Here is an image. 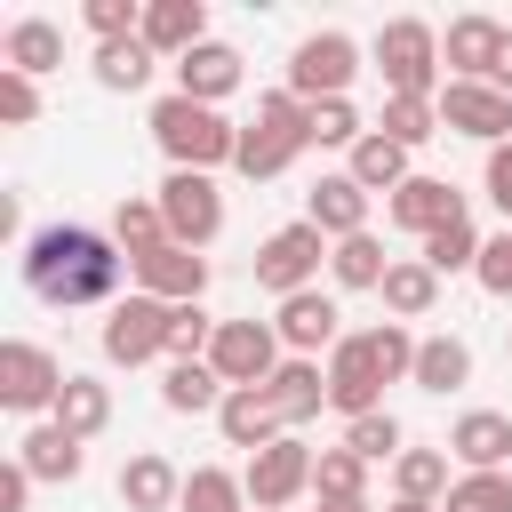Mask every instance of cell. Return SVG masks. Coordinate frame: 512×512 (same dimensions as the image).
Segmentation results:
<instances>
[{"instance_id": "1", "label": "cell", "mask_w": 512, "mask_h": 512, "mask_svg": "<svg viewBox=\"0 0 512 512\" xmlns=\"http://www.w3.org/2000/svg\"><path fill=\"white\" fill-rule=\"evenodd\" d=\"M120 272H128V248L96 224H48V232L24 240V288L56 312L64 304H104L120 288Z\"/></svg>"}, {"instance_id": "2", "label": "cell", "mask_w": 512, "mask_h": 512, "mask_svg": "<svg viewBox=\"0 0 512 512\" xmlns=\"http://www.w3.org/2000/svg\"><path fill=\"white\" fill-rule=\"evenodd\" d=\"M304 144H312V104H304V96H288V88H272V96H256V120L240 128L232 168H240L248 184H272Z\"/></svg>"}, {"instance_id": "3", "label": "cell", "mask_w": 512, "mask_h": 512, "mask_svg": "<svg viewBox=\"0 0 512 512\" xmlns=\"http://www.w3.org/2000/svg\"><path fill=\"white\" fill-rule=\"evenodd\" d=\"M152 144L168 152V168H216V160H232L240 152V128L216 112V104H192V96H160L152 104Z\"/></svg>"}, {"instance_id": "4", "label": "cell", "mask_w": 512, "mask_h": 512, "mask_svg": "<svg viewBox=\"0 0 512 512\" xmlns=\"http://www.w3.org/2000/svg\"><path fill=\"white\" fill-rule=\"evenodd\" d=\"M376 72H384V96H424V104H440V32L432 24H416V16H392L384 32H376Z\"/></svg>"}, {"instance_id": "5", "label": "cell", "mask_w": 512, "mask_h": 512, "mask_svg": "<svg viewBox=\"0 0 512 512\" xmlns=\"http://www.w3.org/2000/svg\"><path fill=\"white\" fill-rule=\"evenodd\" d=\"M152 200H160L176 248H208V240L224 232V192H216V176H200V168H168Z\"/></svg>"}, {"instance_id": "6", "label": "cell", "mask_w": 512, "mask_h": 512, "mask_svg": "<svg viewBox=\"0 0 512 512\" xmlns=\"http://www.w3.org/2000/svg\"><path fill=\"white\" fill-rule=\"evenodd\" d=\"M64 360L48 352V344H24V336H8L0 344V408H16V416H56V400H64Z\"/></svg>"}, {"instance_id": "7", "label": "cell", "mask_w": 512, "mask_h": 512, "mask_svg": "<svg viewBox=\"0 0 512 512\" xmlns=\"http://www.w3.org/2000/svg\"><path fill=\"white\" fill-rule=\"evenodd\" d=\"M208 368L224 376V392H248V384H272V368H280V328H272V320H216V344H208Z\"/></svg>"}, {"instance_id": "8", "label": "cell", "mask_w": 512, "mask_h": 512, "mask_svg": "<svg viewBox=\"0 0 512 512\" xmlns=\"http://www.w3.org/2000/svg\"><path fill=\"white\" fill-rule=\"evenodd\" d=\"M320 256H328V232L296 216V224L264 232V248H256V288H272V296H304L312 272H320Z\"/></svg>"}, {"instance_id": "9", "label": "cell", "mask_w": 512, "mask_h": 512, "mask_svg": "<svg viewBox=\"0 0 512 512\" xmlns=\"http://www.w3.org/2000/svg\"><path fill=\"white\" fill-rule=\"evenodd\" d=\"M168 320H176V304H160V296H128V304H112V320H104V360L112 368H144V360H160L168 352Z\"/></svg>"}, {"instance_id": "10", "label": "cell", "mask_w": 512, "mask_h": 512, "mask_svg": "<svg viewBox=\"0 0 512 512\" xmlns=\"http://www.w3.org/2000/svg\"><path fill=\"white\" fill-rule=\"evenodd\" d=\"M312 464H320V456H312L296 432H280V440L256 448L248 472H240V480H248V504H256V512H288V504L312 488Z\"/></svg>"}, {"instance_id": "11", "label": "cell", "mask_w": 512, "mask_h": 512, "mask_svg": "<svg viewBox=\"0 0 512 512\" xmlns=\"http://www.w3.org/2000/svg\"><path fill=\"white\" fill-rule=\"evenodd\" d=\"M352 72H360V48H352L344 32H312V40H296V56H288V96L328 104V96L352 88Z\"/></svg>"}, {"instance_id": "12", "label": "cell", "mask_w": 512, "mask_h": 512, "mask_svg": "<svg viewBox=\"0 0 512 512\" xmlns=\"http://www.w3.org/2000/svg\"><path fill=\"white\" fill-rule=\"evenodd\" d=\"M440 128L480 136V144L496 152V144H512V96L488 88V80H448V88H440Z\"/></svg>"}, {"instance_id": "13", "label": "cell", "mask_w": 512, "mask_h": 512, "mask_svg": "<svg viewBox=\"0 0 512 512\" xmlns=\"http://www.w3.org/2000/svg\"><path fill=\"white\" fill-rule=\"evenodd\" d=\"M344 312H336V296H320V288H304V296H280V312H272V328H280V344L296 352V360H320V352H336L344 344V328H336Z\"/></svg>"}, {"instance_id": "14", "label": "cell", "mask_w": 512, "mask_h": 512, "mask_svg": "<svg viewBox=\"0 0 512 512\" xmlns=\"http://www.w3.org/2000/svg\"><path fill=\"white\" fill-rule=\"evenodd\" d=\"M128 272H136V288L160 296V304H200V288H208V256H200V248H176V240H160V248L136 256Z\"/></svg>"}, {"instance_id": "15", "label": "cell", "mask_w": 512, "mask_h": 512, "mask_svg": "<svg viewBox=\"0 0 512 512\" xmlns=\"http://www.w3.org/2000/svg\"><path fill=\"white\" fill-rule=\"evenodd\" d=\"M328 408H344V424L384 408V376H376V360H368L360 336H344V344L328 352Z\"/></svg>"}, {"instance_id": "16", "label": "cell", "mask_w": 512, "mask_h": 512, "mask_svg": "<svg viewBox=\"0 0 512 512\" xmlns=\"http://www.w3.org/2000/svg\"><path fill=\"white\" fill-rule=\"evenodd\" d=\"M504 32H512V24H496V16H456V24L440 32V64H448V80H488L496 56H504Z\"/></svg>"}, {"instance_id": "17", "label": "cell", "mask_w": 512, "mask_h": 512, "mask_svg": "<svg viewBox=\"0 0 512 512\" xmlns=\"http://www.w3.org/2000/svg\"><path fill=\"white\" fill-rule=\"evenodd\" d=\"M464 472H504L512 464V416H496V408H464L456 416V432L440 440Z\"/></svg>"}, {"instance_id": "18", "label": "cell", "mask_w": 512, "mask_h": 512, "mask_svg": "<svg viewBox=\"0 0 512 512\" xmlns=\"http://www.w3.org/2000/svg\"><path fill=\"white\" fill-rule=\"evenodd\" d=\"M152 56H168V64H184L200 40H208V8L200 0H144V32H136Z\"/></svg>"}, {"instance_id": "19", "label": "cell", "mask_w": 512, "mask_h": 512, "mask_svg": "<svg viewBox=\"0 0 512 512\" xmlns=\"http://www.w3.org/2000/svg\"><path fill=\"white\" fill-rule=\"evenodd\" d=\"M456 216H464V192H456L448 176H408V184L392 192V224L416 232V240H432V232L456 224Z\"/></svg>"}, {"instance_id": "20", "label": "cell", "mask_w": 512, "mask_h": 512, "mask_svg": "<svg viewBox=\"0 0 512 512\" xmlns=\"http://www.w3.org/2000/svg\"><path fill=\"white\" fill-rule=\"evenodd\" d=\"M264 400H272V416H280V424L296 432V424H312V416L328 408V368H320V360H296V352H288V360L272 368Z\"/></svg>"}, {"instance_id": "21", "label": "cell", "mask_w": 512, "mask_h": 512, "mask_svg": "<svg viewBox=\"0 0 512 512\" xmlns=\"http://www.w3.org/2000/svg\"><path fill=\"white\" fill-rule=\"evenodd\" d=\"M304 224H320L328 240H352V232H368V192L336 168V176H320V184L304 192Z\"/></svg>"}, {"instance_id": "22", "label": "cell", "mask_w": 512, "mask_h": 512, "mask_svg": "<svg viewBox=\"0 0 512 512\" xmlns=\"http://www.w3.org/2000/svg\"><path fill=\"white\" fill-rule=\"evenodd\" d=\"M232 88H240V48H224V40H200L176 64V96H192V104H224Z\"/></svg>"}, {"instance_id": "23", "label": "cell", "mask_w": 512, "mask_h": 512, "mask_svg": "<svg viewBox=\"0 0 512 512\" xmlns=\"http://www.w3.org/2000/svg\"><path fill=\"white\" fill-rule=\"evenodd\" d=\"M16 464H24L32 480H80V464H88V440H72V432L48 416V424H32V432L16 440Z\"/></svg>"}, {"instance_id": "24", "label": "cell", "mask_w": 512, "mask_h": 512, "mask_svg": "<svg viewBox=\"0 0 512 512\" xmlns=\"http://www.w3.org/2000/svg\"><path fill=\"white\" fill-rule=\"evenodd\" d=\"M120 504H128V512H176V504H184V472L144 448V456L120 464Z\"/></svg>"}, {"instance_id": "25", "label": "cell", "mask_w": 512, "mask_h": 512, "mask_svg": "<svg viewBox=\"0 0 512 512\" xmlns=\"http://www.w3.org/2000/svg\"><path fill=\"white\" fill-rule=\"evenodd\" d=\"M216 432H224L232 448H248V456H256V448H272V440H280L288 424L272 416L264 384H248V392H224V408H216Z\"/></svg>"}, {"instance_id": "26", "label": "cell", "mask_w": 512, "mask_h": 512, "mask_svg": "<svg viewBox=\"0 0 512 512\" xmlns=\"http://www.w3.org/2000/svg\"><path fill=\"white\" fill-rule=\"evenodd\" d=\"M344 176L360 184V192H400L416 168H408V144H392L384 128H368L360 144H352V160H344Z\"/></svg>"}, {"instance_id": "27", "label": "cell", "mask_w": 512, "mask_h": 512, "mask_svg": "<svg viewBox=\"0 0 512 512\" xmlns=\"http://www.w3.org/2000/svg\"><path fill=\"white\" fill-rule=\"evenodd\" d=\"M160 408H168V416H216V408H224V376H216L208 360H168Z\"/></svg>"}, {"instance_id": "28", "label": "cell", "mask_w": 512, "mask_h": 512, "mask_svg": "<svg viewBox=\"0 0 512 512\" xmlns=\"http://www.w3.org/2000/svg\"><path fill=\"white\" fill-rule=\"evenodd\" d=\"M0 64H8V72H24V80H40V72H56V64H64V32H56L48 16H24V24H8Z\"/></svg>"}, {"instance_id": "29", "label": "cell", "mask_w": 512, "mask_h": 512, "mask_svg": "<svg viewBox=\"0 0 512 512\" xmlns=\"http://www.w3.org/2000/svg\"><path fill=\"white\" fill-rule=\"evenodd\" d=\"M408 384H416V392H440V400L464 392V384H472V344H464V336H424Z\"/></svg>"}, {"instance_id": "30", "label": "cell", "mask_w": 512, "mask_h": 512, "mask_svg": "<svg viewBox=\"0 0 512 512\" xmlns=\"http://www.w3.org/2000/svg\"><path fill=\"white\" fill-rule=\"evenodd\" d=\"M376 296H384V312H392V320H424V312L440 304V272H432L424 256H400V264L384 272V288H376Z\"/></svg>"}, {"instance_id": "31", "label": "cell", "mask_w": 512, "mask_h": 512, "mask_svg": "<svg viewBox=\"0 0 512 512\" xmlns=\"http://www.w3.org/2000/svg\"><path fill=\"white\" fill-rule=\"evenodd\" d=\"M400 256H384V240L376 232H352V240H336L328 248V272H336V288H384V272H392Z\"/></svg>"}, {"instance_id": "32", "label": "cell", "mask_w": 512, "mask_h": 512, "mask_svg": "<svg viewBox=\"0 0 512 512\" xmlns=\"http://www.w3.org/2000/svg\"><path fill=\"white\" fill-rule=\"evenodd\" d=\"M456 480H448V448H400V464H392V496H408V504H440Z\"/></svg>"}, {"instance_id": "33", "label": "cell", "mask_w": 512, "mask_h": 512, "mask_svg": "<svg viewBox=\"0 0 512 512\" xmlns=\"http://www.w3.org/2000/svg\"><path fill=\"white\" fill-rule=\"evenodd\" d=\"M56 424H64L72 440H96V432L112 424V384H96V376H72V384H64V400H56Z\"/></svg>"}, {"instance_id": "34", "label": "cell", "mask_w": 512, "mask_h": 512, "mask_svg": "<svg viewBox=\"0 0 512 512\" xmlns=\"http://www.w3.org/2000/svg\"><path fill=\"white\" fill-rule=\"evenodd\" d=\"M312 496H320V504H368V464H360L352 448H320Z\"/></svg>"}, {"instance_id": "35", "label": "cell", "mask_w": 512, "mask_h": 512, "mask_svg": "<svg viewBox=\"0 0 512 512\" xmlns=\"http://www.w3.org/2000/svg\"><path fill=\"white\" fill-rule=\"evenodd\" d=\"M176 512H248V480L224 472V464H200V472H184V504Z\"/></svg>"}, {"instance_id": "36", "label": "cell", "mask_w": 512, "mask_h": 512, "mask_svg": "<svg viewBox=\"0 0 512 512\" xmlns=\"http://www.w3.org/2000/svg\"><path fill=\"white\" fill-rule=\"evenodd\" d=\"M152 64H160V56H152L144 40H104V48H96V80H104L112 96H136V88L152 80Z\"/></svg>"}, {"instance_id": "37", "label": "cell", "mask_w": 512, "mask_h": 512, "mask_svg": "<svg viewBox=\"0 0 512 512\" xmlns=\"http://www.w3.org/2000/svg\"><path fill=\"white\" fill-rule=\"evenodd\" d=\"M480 248H488V240H480V224H472V216H456V224H440V232L424 240V264H432L440 280H448V272H480Z\"/></svg>"}, {"instance_id": "38", "label": "cell", "mask_w": 512, "mask_h": 512, "mask_svg": "<svg viewBox=\"0 0 512 512\" xmlns=\"http://www.w3.org/2000/svg\"><path fill=\"white\" fill-rule=\"evenodd\" d=\"M376 128L392 136V144H432L440 136V104H424V96H384V112H376Z\"/></svg>"}, {"instance_id": "39", "label": "cell", "mask_w": 512, "mask_h": 512, "mask_svg": "<svg viewBox=\"0 0 512 512\" xmlns=\"http://www.w3.org/2000/svg\"><path fill=\"white\" fill-rule=\"evenodd\" d=\"M112 240L128 248V264H136V256H152V248L168 240V216H160V200H120V208H112Z\"/></svg>"}, {"instance_id": "40", "label": "cell", "mask_w": 512, "mask_h": 512, "mask_svg": "<svg viewBox=\"0 0 512 512\" xmlns=\"http://www.w3.org/2000/svg\"><path fill=\"white\" fill-rule=\"evenodd\" d=\"M360 344H368V360H376V376H384V384L416 376V336H408L400 320H384V328H360Z\"/></svg>"}, {"instance_id": "41", "label": "cell", "mask_w": 512, "mask_h": 512, "mask_svg": "<svg viewBox=\"0 0 512 512\" xmlns=\"http://www.w3.org/2000/svg\"><path fill=\"white\" fill-rule=\"evenodd\" d=\"M344 448H352L360 464H400V416H384V408H376V416H352V424H344Z\"/></svg>"}, {"instance_id": "42", "label": "cell", "mask_w": 512, "mask_h": 512, "mask_svg": "<svg viewBox=\"0 0 512 512\" xmlns=\"http://www.w3.org/2000/svg\"><path fill=\"white\" fill-rule=\"evenodd\" d=\"M440 512H512V472H464L440 496Z\"/></svg>"}, {"instance_id": "43", "label": "cell", "mask_w": 512, "mask_h": 512, "mask_svg": "<svg viewBox=\"0 0 512 512\" xmlns=\"http://www.w3.org/2000/svg\"><path fill=\"white\" fill-rule=\"evenodd\" d=\"M80 24H88L96 48H104V40H136V32H144V8H136V0H88Z\"/></svg>"}, {"instance_id": "44", "label": "cell", "mask_w": 512, "mask_h": 512, "mask_svg": "<svg viewBox=\"0 0 512 512\" xmlns=\"http://www.w3.org/2000/svg\"><path fill=\"white\" fill-rule=\"evenodd\" d=\"M368 128H360V112L344 104V96H328V104H312V144H328V152H352Z\"/></svg>"}, {"instance_id": "45", "label": "cell", "mask_w": 512, "mask_h": 512, "mask_svg": "<svg viewBox=\"0 0 512 512\" xmlns=\"http://www.w3.org/2000/svg\"><path fill=\"white\" fill-rule=\"evenodd\" d=\"M208 344H216V320H208L200 304H176V320H168V360H208Z\"/></svg>"}, {"instance_id": "46", "label": "cell", "mask_w": 512, "mask_h": 512, "mask_svg": "<svg viewBox=\"0 0 512 512\" xmlns=\"http://www.w3.org/2000/svg\"><path fill=\"white\" fill-rule=\"evenodd\" d=\"M0 120H8V128L40 120V88H32L24 72H8V64H0Z\"/></svg>"}, {"instance_id": "47", "label": "cell", "mask_w": 512, "mask_h": 512, "mask_svg": "<svg viewBox=\"0 0 512 512\" xmlns=\"http://www.w3.org/2000/svg\"><path fill=\"white\" fill-rule=\"evenodd\" d=\"M488 296H512V232H496L488 248H480V272H472Z\"/></svg>"}, {"instance_id": "48", "label": "cell", "mask_w": 512, "mask_h": 512, "mask_svg": "<svg viewBox=\"0 0 512 512\" xmlns=\"http://www.w3.org/2000/svg\"><path fill=\"white\" fill-rule=\"evenodd\" d=\"M488 200H496V216L512 224V144H496V152H488Z\"/></svg>"}, {"instance_id": "49", "label": "cell", "mask_w": 512, "mask_h": 512, "mask_svg": "<svg viewBox=\"0 0 512 512\" xmlns=\"http://www.w3.org/2000/svg\"><path fill=\"white\" fill-rule=\"evenodd\" d=\"M24 496H32V472L24 464H0V512H24Z\"/></svg>"}, {"instance_id": "50", "label": "cell", "mask_w": 512, "mask_h": 512, "mask_svg": "<svg viewBox=\"0 0 512 512\" xmlns=\"http://www.w3.org/2000/svg\"><path fill=\"white\" fill-rule=\"evenodd\" d=\"M488 88H504V96H512V32H504V56H496V72H488Z\"/></svg>"}, {"instance_id": "51", "label": "cell", "mask_w": 512, "mask_h": 512, "mask_svg": "<svg viewBox=\"0 0 512 512\" xmlns=\"http://www.w3.org/2000/svg\"><path fill=\"white\" fill-rule=\"evenodd\" d=\"M384 512H440V504H408V496H392V504H384Z\"/></svg>"}, {"instance_id": "52", "label": "cell", "mask_w": 512, "mask_h": 512, "mask_svg": "<svg viewBox=\"0 0 512 512\" xmlns=\"http://www.w3.org/2000/svg\"><path fill=\"white\" fill-rule=\"evenodd\" d=\"M320 512H376V504H320Z\"/></svg>"}, {"instance_id": "53", "label": "cell", "mask_w": 512, "mask_h": 512, "mask_svg": "<svg viewBox=\"0 0 512 512\" xmlns=\"http://www.w3.org/2000/svg\"><path fill=\"white\" fill-rule=\"evenodd\" d=\"M248 512H256V504H248Z\"/></svg>"}]
</instances>
